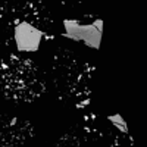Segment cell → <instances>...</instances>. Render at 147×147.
Wrapping results in <instances>:
<instances>
[{"instance_id": "6da1fadb", "label": "cell", "mask_w": 147, "mask_h": 147, "mask_svg": "<svg viewBox=\"0 0 147 147\" xmlns=\"http://www.w3.org/2000/svg\"><path fill=\"white\" fill-rule=\"evenodd\" d=\"M53 12L44 0H5L0 5V40L9 52L38 55L56 43Z\"/></svg>"}, {"instance_id": "7a4b0ae2", "label": "cell", "mask_w": 147, "mask_h": 147, "mask_svg": "<svg viewBox=\"0 0 147 147\" xmlns=\"http://www.w3.org/2000/svg\"><path fill=\"white\" fill-rule=\"evenodd\" d=\"M96 65L84 60L65 46H55L50 53L49 81L56 99L72 110H85L93 100Z\"/></svg>"}, {"instance_id": "3957f363", "label": "cell", "mask_w": 147, "mask_h": 147, "mask_svg": "<svg viewBox=\"0 0 147 147\" xmlns=\"http://www.w3.org/2000/svg\"><path fill=\"white\" fill-rule=\"evenodd\" d=\"M0 91L13 103H32L47 91L46 75L31 57L7 52L0 57Z\"/></svg>"}, {"instance_id": "277c9868", "label": "cell", "mask_w": 147, "mask_h": 147, "mask_svg": "<svg viewBox=\"0 0 147 147\" xmlns=\"http://www.w3.org/2000/svg\"><path fill=\"white\" fill-rule=\"evenodd\" d=\"M80 128L87 141L107 146L132 144V137L129 136L125 121L119 113H103L99 110H90L82 115Z\"/></svg>"}, {"instance_id": "5b68a950", "label": "cell", "mask_w": 147, "mask_h": 147, "mask_svg": "<svg viewBox=\"0 0 147 147\" xmlns=\"http://www.w3.org/2000/svg\"><path fill=\"white\" fill-rule=\"evenodd\" d=\"M60 35L72 41L82 43L90 49H100L103 35V19L94 13H82L65 18L60 24Z\"/></svg>"}, {"instance_id": "8992f818", "label": "cell", "mask_w": 147, "mask_h": 147, "mask_svg": "<svg viewBox=\"0 0 147 147\" xmlns=\"http://www.w3.org/2000/svg\"><path fill=\"white\" fill-rule=\"evenodd\" d=\"M32 124L18 115L0 112V147L19 146L34 137Z\"/></svg>"}, {"instance_id": "52a82bcc", "label": "cell", "mask_w": 147, "mask_h": 147, "mask_svg": "<svg viewBox=\"0 0 147 147\" xmlns=\"http://www.w3.org/2000/svg\"><path fill=\"white\" fill-rule=\"evenodd\" d=\"M53 2L56 6H60V7H66V9H75L78 6H81L85 0H50Z\"/></svg>"}, {"instance_id": "ba28073f", "label": "cell", "mask_w": 147, "mask_h": 147, "mask_svg": "<svg viewBox=\"0 0 147 147\" xmlns=\"http://www.w3.org/2000/svg\"><path fill=\"white\" fill-rule=\"evenodd\" d=\"M0 46H2V40H0ZM0 52H2V49H0ZM0 57H2V56H0Z\"/></svg>"}]
</instances>
